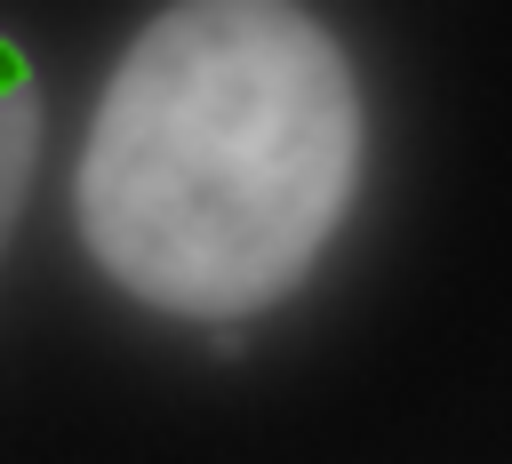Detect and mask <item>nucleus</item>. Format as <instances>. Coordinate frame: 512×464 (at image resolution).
<instances>
[{"label": "nucleus", "instance_id": "f257e3e1", "mask_svg": "<svg viewBox=\"0 0 512 464\" xmlns=\"http://www.w3.org/2000/svg\"><path fill=\"white\" fill-rule=\"evenodd\" d=\"M360 176L368 96L312 8L176 0L96 88L72 232L136 312L232 336L328 264Z\"/></svg>", "mask_w": 512, "mask_h": 464}, {"label": "nucleus", "instance_id": "f03ea898", "mask_svg": "<svg viewBox=\"0 0 512 464\" xmlns=\"http://www.w3.org/2000/svg\"><path fill=\"white\" fill-rule=\"evenodd\" d=\"M40 136H48V112H40L32 56L0 32V256H8L16 224H24L32 176H40Z\"/></svg>", "mask_w": 512, "mask_h": 464}]
</instances>
